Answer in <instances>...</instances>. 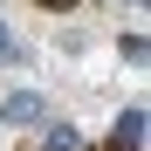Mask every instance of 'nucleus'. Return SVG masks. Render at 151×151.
Instances as JSON below:
<instances>
[{
  "mask_svg": "<svg viewBox=\"0 0 151 151\" xmlns=\"http://www.w3.org/2000/svg\"><path fill=\"white\" fill-rule=\"evenodd\" d=\"M48 103H41V96H28V89H21V96H7V110H0V124H35Z\"/></svg>",
  "mask_w": 151,
  "mask_h": 151,
  "instance_id": "f257e3e1",
  "label": "nucleus"
},
{
  "mask_svg": "<svg viewBox=\"0 0 151 151\" xmlns=\"http://www.w3.org/2000/svg\"><path fill=\"white\" fill-rule=\"evenodd\" d=\"M117 151H144V110H124L117 117Z\"/></svg>",
  "mask_w": 151,
  "mask_h": 151,
  "instance_id": "f03ea898",
  "label": "nucleus"
},
{
  "mask_svg": "<svg viewBox=\"0 0 151 151\" xmlns=\"http://www.w3.org/2000/svg\"><path fill=\"white\" fill-rule=\"evenodd\" d=\"M41 151H76V124H55V131H48V144Z\"/></svg>",
  "mask_w": 151,
  "mask_h": 151,
  "instance_id": "7ed1b4c3",
  "label": "nucleus"
},
{
  "mask_svg": "<svg viewBox=\"0 0 151 151\" xmlns=\"http://www.w3.org/2000/svg\"><path fill=\"white\" fill-rule=\"evenodd\" d=\"M41 7H55V14H76V0H41Z\"/></svg>",
  "mask_w": 151,
  "mask_h": 151,
  "instance_id": "20e7f679",
  "label": "nucleus"
},
{
  "mask_svg": "<svg viewBox=\"0 0 151 151\" xmlns=\"http://www.w3.org/2000/svg\"><path fill=\"white\" fill-rule=\"evenodd\" d=\"M7 48H14V35H7V21H0V55H7Z\"/></svg>",
  "mask_w": 151,
  "mask_h": 151,
  "instance_id": "39448f33",
  "label": "nucleus"
}]
</instances>
